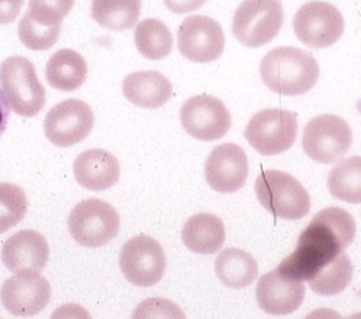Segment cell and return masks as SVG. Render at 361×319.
<instances>
[{
	"label": "cell",
	"instance_id": "17",
	"mask_svg": "<svg viewBox=\"0 0 361 319\" xmlns=\"http://www.w3.org/2000/svg\"><path fill=\"white\" fill-rule=\"evenodd\" d=\"M2 261L11 272H40L49 261V245L36 231L23 230L12 235L4 245Z\"/></svg>",
	"mask_w": 361,
	"mask_h": 319
},
{
	"label": "cell",
	"instance_id": "22",
	"mask_svg": "<svg viewBox=\"0 0 361 319\" xmlns=\"http://www.w3.org/2000/svg\"><path fill=\"white\" fill-rule=\"evenodd\" d=\"M215 273L225 287L241 289L257 280L258 263L248 252L238 248H228L218 255Z\"/></svg>",
	"mask_w": 361,
	"mask_h": 319
},
{
	"label": "cell",
	"instance_id": "26",
	"mask_svg": "<svg viewBox=\"0 0 361 319\" xmlns=\"http://www.w3.org/2000/svg\"><path fill=\"white\" fill-rule=\"evenodd\" d=\"M353 278V265L345 252L340 254L330 265H327L317 277L308 281L311 289L324 296L341 294Z\"/></svg>",
	"mask_w": 361,
	"mask_h": 319
},
{
	"label": "cell",
	"instance_id": "11",
	"mask_svg": "<svg viewBox=\"0 0 361 319\" xmlns=\"http://www.w3.org/2000/svg\"><path fill=\"white\" fill-rule=\"evenodd\" d=\"M95 116L87 104L79 99H68L54 106L44 118V135L59 148L73 146L92 132Z\"/></svg>",
	"mask_w": 361,
	"mask_h": 319
},
{
	"label": "cell",
	"instance_id": "35",
	"mask_svg": "<svg viewBox=\"0 0 361 319\" xmlns=\"http://www.w3.org/2000/svg\"><path fill=\"white\" fill-rule=\"evenodd\" d=\"M347 319H361V312H357V313H353L350 315Z\"/></svg>",
	"mask_w": 361,
	"mask_h": 319
},
{
	"label": "cell",
	"instance_id": "18",
	"mask_svg": "<svg viewBox=\"0 0 361 319\" xmlns=\"http://www.w3.org/2000/svg\"><path fill=\"white\" fill-rule=\"evenodd\" d=\"M78 184L87 191H106L112 188L119 176V161L105 149H89L82 152L73 163Z\"/></svg>",
	"mask_w": 361,
	"mask_h": 319
},
{
	"label": "cell",
	"instance_id": "29",
	"mask_svg": "<svg viewBox=\"0 0 361 319\" xmlns=\"http://www.w3.org/2000/svg\"><path fill=\"white\" fill-rule=\"evenodd\" d=\"M75 0H29L27 15L43 25H62Z\"/></svg>",
	"mask_w": 361,
	"mask_h": 319
},
{
	"label": "cell",
	"instance_id": "34",
	"mask_svg": "<svg viewBox=\"0 0 361 319\" xmlns=\"http://www.w3.org/2000/svg\"><path fill=\"white\" fill-rule=\"evenodd\" d=\"M305 319H347V318H343L334 309L319 308V309H314L312 312H310Z\"/></svg>",
	"mask_w": 361,
	"mask_h": 319
},
{
	"label": "cell",
	"instance_id": "31",
	"mask_svg": "<svg viewBox=\"0 0 361 319\" xmlns=\"http://www.w3.org/2000/svg\"><path fill=\"white\" fill-rule=\"evenodd\" d=\"M51 319H92V316L78 304H65L55 309Z\"/></svg>",
	"mask_w": 361,
	"mask_h": 319
},
{
	"label": "cell",
	"instance_id": "9",
	"mask_svg": "<svg viewBox=\"0 0 361 319\" xmlns=\"http://www.w3.org/2000/svg\"><path fill=\"white\" fill-rule=\"evenodd\" d=\"M119 265L123 277L132 285L149 288L162 280L166 269V256L158 241L140 235L122 246Z\"/></svg>",
	"mask_w": 361,
	"mask_h": 319
},
{
	"label": "cell",
	"instance_id": "25",
	"mask_svg": "<svg viewBox=\"0 0 361 319\" xmlns=\"http://www.w3.org/2000/svg\"><path fill=\"white\" fill-rule=\"evenodd\" d=\"M135 46L140 54L149 61L165 59L173 46V37L158 19H145L135 29Z\"/></svg>",
	"mask_w": 361,
	"mask_h": 319
},
{
	"label": "cell",
	"instance_id": "28",
	"mask_svg": "<svg viewBox=\"0 0 361 319\" xmlns=\"http://www.w3.org/2000/svg\"><path fill=\"white\" fill-rule=\"evenodd\" d=\"M62 25H43L27 13L19 23V39L30 51H48L58 42Z\"/></svg>",
	"mask_w": 361,
	"mask_h": 319
},
{
	"label": "cell",
	"instance_id": "4",
	"mask_svg": "<svg viewBox=\"0 0 361 319\" xmlns=\"http://www.w3.org/2000/svg\"><path fill=\"white\" fill-rule=\"evenodd\" d=\"M0 83L11 109L25 118L36 116L47 102V90L33 63L23 56H11L0 65Z\"/></svg>",
	"mask_w": 361,
	"mask_h": 319
},
{
	"label": "cell",
	"instance_id": "7",
	"mask_svg": "<svg viewBox=\"0 0 361 319\" xmlns=\"http://www.w3.org/2000/svg\"><path fill=\"white\" fill-rule=\"evenodd\" d=\"M298 123L294 112L284 109H265L254 115L247 127L245 139L264 156L287 152L297 139Z\"/></svg>",
	"mask_w": 361,
	"mask_h": 319
},
{
	"label": "cell",
	"instance_id": "1",
	"mask_svg": "<svg viewBox=\"0 0 361 319\" xmlns=\"http://www.w3.org/2000/svg\"><path fill=\"white\" fill-rule=\"evenodd\" d=\"M355 222L341 208H327L312 218L301 232L295 251L279 265L284 278L310 281L354 241Z\"/></svg>",
	"mask_w": 361,
	"mask_h": 319
},
{
	"label": "cell",
	"instance_id": "2",
	"mask_svg": "<svg viewBox=\"0 0 361 319\" xmlns=\"http://www.w3.org/2000/svg\"><path fill=\"white\" fill-rule=\"evenodd\" d=\"M264 85L284 96L304 95L315 86L320 66L315 58L301 49L283 46L265 55L259 66Z\"/></svg>",
	"mask_w": 361,
	"mask_h": 319
},
{
	"label": "cell",
	"instance_id": "30",
	"mask_svg": "<svg viewBox=\"0 0 361 319\" xmlns=\"http://www.w3.org/2000/svg\"><path fill=\"white\" fill-rule=\"evenodd\" d=\"M132 319H187L184 311L166 298H148L132 313Z\"/></svg>",
	"mask_w": 361,
	"mask_h": 319
},
{
	"label": "cell",
	"instance_id": "10",
	"mask_svg": "<svg viewBox=\"0 0 361 319\" xmlns=\"http://www.w3.org/2000/svg\"><path fill=\"white\" fill-rule=\"evenodd\" d=\"M344 18L338 9L327 2L305 4L294 16V33L305 46L324 49L333 46L343 36Z\"/></svg>",
	"mask_w": 361,
	"mask_h": 319
},
{
	"label": "cell",
	"instance_id": "23",
	"mask_svg": "<svg viewBox=\"0 0 361 319\" xmlns=\"http://www.w3.org/2000/svg\"><path fill=\"white\" fill-rule=\"evenodd\" d=\"M141 9V0H92L90 13L102 27L123 32L137 25Z\"/></svg>",
	"mask_w": 361,
	"mask_h": 319
},
{
	"label": "cell",
	"instance_id": "6",
	"mask_svg": "<svg viewBox=\"0 0 361 319\" xmlns=\"http://www.w3.org/2000/svg\"><path fill=\"white\" fill-rule=\"evenodd\" d=\"M121 218L116 209L101 199L78 204L68 219L72 238L82 246L99 248L111 242L119 232Z\"/></svg>",
	"mask_w": 361,
	"mask_h": 319
},
{
	"label": "cell",
	"instance_id": "12",
	"mask_svg": "<svg viewBox=\"0 0 361 319\" xmlns=\"http://www.w3.org/2000/svg\"><path fill=\"white\" fill-rule=\"evenodd\" d=\"M180 125L192 138L212 142L224 138L231 127V115L218 98L198 95L180 108Z\"/></svg>",
	"mask_w": 361,
	"mask_h": 319
},
{
	"label": "cell",
	"instance_id": "5",
	"mask_svg": "<svg viewBox=\"0 0 361 319\" xmlns=\"http://www.w3.org/2000/svg\"><path fill=\"white\" fill-rule=\"evenodd\" d=\"M283 22L281 0H244L233 19V35L247 48H261L274 40Z\"/></svg>",
	"mask_w": 361,
	"mask_h": 319
},
{
	"label": "cell",
	"instance_id": "14",
	"mask_svg": "<svg viewBox=\"0 0 361 319\" xmlns=\"http://www.w3.org/2000/svg\"><path fill=\"white\" fill-rule=\"evenodd\" d=\"M52 289L39 272L22 270L9 278L0 291V301L15 316H33L48 306Z\"/></svg>",
	"mask_w": 361,
	"mask_h": 319
},
{
	"label": "cell",
	"instance_id": "33",
	"mask_svg": "<svg viewBox=\"0 0 361 319\" xmlns=\"http://www.w3.org/2000/svg\"><path fill=\"white\" fill-rule=\"evenodd\" d=\"M9 116H11V106L6 101L4 90L0 89V138H2L4 133L6 132Z\"/></svg>",
	"mask_w": 361,
	"mask_h": 319
},
{
	"label": "cell",
	"instance_id": "8",
	"mask_svg": "<svg viewBox=\"0 0 361 319\" xmlns=\"http://www.w3.org/2000/svg\"><path fill=\"white\" fill-rule=\"evenodd\" d=\"M351 144V127L336 115H320L311 119L302 132L304 152L317 163L330 165L340 161Z\"/></svg>",
	"mask_w": 361,
	"mask_h": 319
},
{
	"label": "cell",
	"instance_id": "21",
	"mask_svg": "<svg viewBox=\"0 0 361 319\" xmlns=\"http://www.w3.org/2000/svg\"><path fill=\"white\" fill-rule=\"evenodd\" d=\"M44 76L54 89L61 92H75L86 80L87 63L80 54L62 49L48 61Z\"/></svg>",
	"mask_w": 361,
	"mask_h": 319
},
{
	"label": "cell",
	"instance_id": "24",
	"mask_svg": "<svg viewBox=\"0 0 361 319\" xmlns=\"http://www.w3.org/2000/svg\"><path fill=\"white\" fill-rule=\"evenodd\" d=\"M327 185L334 198L348 204H361V156L338 162L329 173Z\"/></svg>",
	"mask_w": 361,
	"mask_h": 319
},
{
	"label": "cell",
	"instance_id": "3",
	"mask_svg": "<svg viewBox=\"0 0 361 319\" xmlns=\"http://www.w3.org/2000/svg\"><path fill=\"white\" fill-rule=\"evenodd\" d=\"M258 202L276 218L297 220L311 208L307 189L300 182L281 170H264L255 180Z\"/></svg>",
	"mask_w": 361,
	"mask_h": 319
},
{
	"label": "cell",
	"instance_id": "32",
	"mask_svg": "<svg viewBox=\"0 0 361 319\" xmlns=\"http://www.w3.org/2000/svg\"><path fill=\"white\" fill-rule=\"evenodd\" d=\"M205 2L207 0H164V5L173 13L184 15L198 11Z\"/></svg>",
	"mask_w": 361,
	"mask_h": 319
},
{
	"label": "cell",
	"instance_id": "20",
	"mask_svg": "<svg viewBox=\"0 0 361 319\" xmlns=\"http://www.w3.org/2000/svg\"><path fill=\"white\" fill-rule=\"evenodd\" d=\"M180 237L191 252L201 255L216 254L225 242L224 222L211 213H197L185 222Z\"/></svg>",
	"mask_w": 361,
	"mask_h": 319
},
{
	"label": "cell",
	"instance_id": "16",
	"mask_svg": "<svg viewBox=\"0 0 361 319\" xmlns=\"http://www.w3.org/2000/svg\"><path fill=\"white\" fill-rule=\"evenodd\" d=\"M305 296V287L301 281L284 278L279 269L262 275L257 287L259 308L269 315H288L295 312Z\"/></svg>",
	"mask_w": 361,
	"mask_h": 319
},
{
	"label": "cell",
	"instance_id": "15",
	"mask_svg": "<svg viewBox=\"0 0 361 319\" xmlns=\"http://www.w3.org/2000/svg\"><path fill=\"white\" fill-rule=\"evenodd\" d=\"M248 177V159L235 144H224L212 149L205 162L207 184L219 194L240 191Z\"/></svg>",
	"mask_w": 361,
	"mask_h": 319
},
{
	"label": "cell",
	"instance_id": "27",
	"mask_svg": "<svg viewBox=\"0 0 361 319\" xmlns=\"http://www.w3.org/2000/svg\"><path fill=\"white\" fill-rule=\"evenodd\" d=\"M27 212L25 191L15 184H0V234L20 223Z\"/></svg>",
	"mask_w": 361,
	"mask_h": 319
},
{
	"label": "cell",
	"instance_id": "19",
	"mask_svg": "<svg viewBox=\"0 0 361 319\" xmlns=\"http://www.w3.org/2000/svg\"><path fill=\"white\" fill-rule=\"evenodd\" d=\"M125 98L135 106L144 109H158L172 96V83L157 70L129 73L122 82Z\"/></svg>",
	"mask_w": 361,
	"mask_h": 319
},
{
	"label": "cell",
	"instance_id": "13",
	"mask_svg": "<svg viewBox=\"0 0 361 319\" xmlns=\"http://www.w3.org/2000/svg\"><path fill=\"white\" fill-rule=\"evenodd\" d=\"M224 48V30L208 16H190L178 27V51L191 62H214L222 55Z\"/></svg>",
	"mask_w": 361,
	"mask_h": 319
}]
</instances>
